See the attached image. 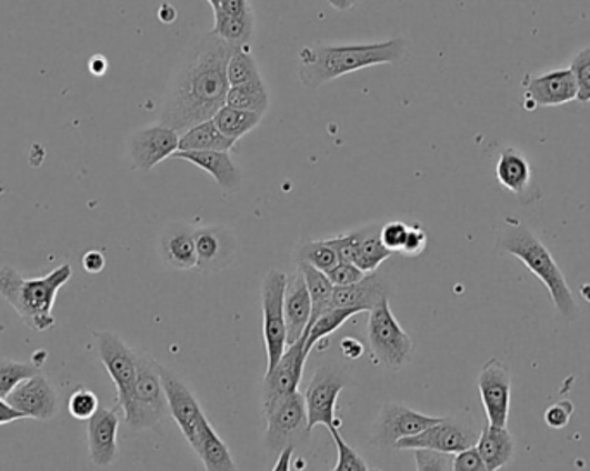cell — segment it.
<instances>
[{
  "label": "cell",
  "mask_w": 590,
  "mask_h": 471,
  "mask_svg": "<svg viewBox=\"0 0 590 471\" xmlns=\"http://www.w3.org/2000/svg\"><path fill=\"white\" fill-rule=\"evenodd\" d=\"M236 47L239 46L212 33L197 43L171 80L159 123L186 133L196 124L212 120L227 104V67Z\"/></svg>",
  "instance_id": "1"
},
{
  "label": "cell",
  "mask_w": 590,
  "mask_h": 471,
  "mask_svg": "<svg viewBox=\"0 0 590 471\" xmlns=\"http://www.w3.org/2000/svg\"><path fill=\"white\" fill-rule=\"evenodd\" d=\"M408 52L401 37L363 46H311L299 52V78L308 89H320L328 81L363 68L393 64Z\"/></svg>",
  "instance_id": "2"
},
{
  "label": "cell",
  "mask_w": 590,
  "mask_h": 471,
  "mask_svg": "<svg viewBox=\"0 0 590 471\" xmlns=\"http://www.w3.org/2000/svg\"><path fill=\"white\" fill-rule=\"evenodd\" d=\"M73 268L61 264L39 279H24L14 268H0V295L21 320L36 332H47L56 324L54 304L59 290L70 282Z\"/></svg>",
  "instance_id": "3"
},
{
  "label": "cell",
  "mask_w": 590,
  "mask_h": 471,
  "mask_svg": "<svg viewBox=\"0 0 590 471\" xmlns=\"http://www.w3.org/2000/svg\"><path fill=\"white\" fill-rule=\"evenodd\" d=\"M508 223H510V229L506 230L501 237L502 251L520 259L521 263L529 268L530 273L536 274L537 279L544 283L551 295L552 304L564 320H576L579 314L576 299L551 252L527 224L514 223V221H508Z\"/></svg>",
  "instance_id": "4"
},
{
  "label": "cell",
  "mask_w": 590,
  "mask_h": 471,
  "mask_svg": "<svg viewBox=\"0 0 590 471\" xmlns=\"http://www.w3.org/2000/svg\"><path fill=\"white\" fill-rule=\"evenodd\" d=\"M123 417L131 430L158 429L171 417L159 363L146 352L137 351L136 387Z\"/></svg>",
  "instance_id": "5"
},
{
  "label": "cell",
  "mask_w": 590,
  "mask_h": 471,
  "mask_svg": "<svg viewBox=\"0 0 590 471\" xmlns=\"http://www.w3.org/2000/svg\"><path fill=\"white\" fill-rule=\"evenodd\" d=\"M368 342L374 363L390 371H399L408 367L413 358V339L402 330L399 321L390 310L389 299L380 302L370 311L368 320Z\"/></svg>",
  "instance_id": "6"
},
{
  "label": "cell",
  "mask_w": 590,
  "mask_h": 471,
  "mask_svg": "<svg viewBox=\"0 0 590 471\" xmlns=\"http://www.w3.org/2000/svg\"><path fill=\"white\" fill-rule=\"evenodd\" d=\"M262 410L267 418V445L271 452L280 454L289 445L296 448L311 433L304 394L301 392L278 399Z\"/></svg>",
  "instance_id": "7"
},
{
  "label": "cell",
  "mask_w": 590,
  "mask_h": 471,
  "mask_svg": "<svg viewBox=\"0 0 590 471\" xmlns=\"http://www.w3.org/2000/svg\"><path fill=\"white\" fill-rule=\"evenodd\" d=\"M287 277L289 274L273 268L262 280V335H264V348H267V371L277 367L287 349L286 311H283Z\"/></svg>",
  "instance_id": "8"
},
{
  "label": "cell",
  "mask_w": 590,
  "mask_h": 471,
  "mask_svg": "<svg viewBox=\"0 0 590 471\" xmlns=\"http://www.w3.org/2000/svg\"><path fill=\"white\" fill-rule=\"evenodd\" d=\"M480 430L471 420H459L454 417H442L439 423L398 442L399 451H417V449H430V451L458 454L474 448L479 442Z\"/></svg>",
  "instance_id": "9"
},
{
  "label": "cell",
  "mask_w": 590,
  "mask_h": 471,
  "mask_svg": "<svg viewBox=\"0 0 590 471\" xmlns=\"http://www.w3.org/2000/svg\"><path fill=\"white\" fill-rule=\"evenodd\" d=\"M96 340L99 358L117 385V404L124 411L136 387L137 351L128 348L117 333L99 332L96 333Z\"/></svg>",
  "instance_id": "10"
},
{
  "label": "cell",
  "mask_w": 590,
  "mask_h": 471,
  "mask_svg": "<svg viewBox=\"0 0 590 471\" xmlns=\"http://www.w3.org/2000/svg\"><path fill=\"white\" fill-rule=\"evenodd\" d=\"M348 385L346 375L336 368L324 367L314 371L313 379L304 392L309 430L318 425L339 429L340 421L336 417L337 401H339L340 392Z\"/></svg>",
  "instance_id": "11"
},
{
  "label": "cell",
  "mask_w": 590,
  "mask_h": 471,
  "mask_svg": "<svg viewBox=\"0 0 590 471\" xmlns=\"http://www.w3.org/2000/svg\"><path fill=\"white\" fill-rule=\"evenodd\" d=\"M442 417L418 413L408 405L389 402L380 410L371 444L379 448H396L399 441L418 435L439 423Z\"/></svg>",
  "instance_id": "12"
},
{
  "label": "cell",
  "mask_w": 590,
  "mask_h": 471,
  "mask_svg": "<svg viewBox=\"0 0 590 471\" xmlns=\"http://www.w3.org/2000/svg\"><path fill=\"white\" fill-rule=\"evenodd\" d=\"M479 391L487 423L508 427L511 410V373L498 358L487 361L479 373Z\"/></svg>",
  "instance_id": "13"
},
{
  "label": "cell",
  "mask_w": 590,
  "mask_h": 471,
  "mask_svg": "<svg viewBox=\"0 0 590 471\" xmlns=\"http://www.w3.org/2000/svg\"><path fill=\"white\" fill-rule=\"evenodd\" d=\"M159 373H161L162 389L167 394L171 418L177 421V425L182 430L187 442L193 448L201 423L206 420L204 411H202L196 395L190 392L189 387L174 371L159 364Z\"/></svg>",
  "instance_id": "14"
},
{
  "label": "cell",
  "mask_w": 590,
  "mask_h": 471,
  "mask_svg": "<svg viewBox=\"0 0 590 471\" xmlns=\"http://www.w3.org/2000/svg\"><path fill=\"white\" fill-rule=\"evenodd\" d=\"M306 337L296 344L287 345L286 352L273 370L267 371L262 383V408L286 395L298 392L308 355L304 352Z\"/></svg>",
  "instance_id": "15"
},
{
  "label": "cell",
  "mask_w": 590,
  "mask_h": 471,
  "mask_svg": "<svg viewBox=\"0 0 590 471\" xmlns=\"http://www.w3.org/2000/svg\"><path fill=\"white\" fill-rule=\"evenodd\" d=\"M6 401L31 420L49 421L59 413L58 391L42 373H37L16 387Z\"/></svg>",
  "instance_id": "16"
},
{
  "label": "cell",
  "mask_w": 590,
  "mask_h": 471,
  "mask_svg": "<svg viewBox=\"0 0 590 471\" xmlns=\"http://www.w3.org/2000/svg\"><path fill=\"white\" fill-rule=\"evenodd\" d=\"M180 143V133L164 124L143 128L130 140V159L133 168L140 171H151L164 159L173 158Z\"/></svg>",
  "instance_id": "17"
},
{
  "label": "cell",
  "mask_w": 590,
  "mask_h": 471,
  "mask_svg": "<svg viewBox=\"0 0 590 471\" xmlns=\"http://www.w3.org/2000/svg\"><path fill=\"white\" fill-rule=\"evenodd\" d=\"M197 268L202 273H218L232 264L237 252V239L223 227H204L193 230Z\"/></svg>",
  "instance_id": "18"
},
{
  "label": "cell",
  "mask_w": 590,
  "mask_h": 471,
  "mask_svg": "<svg viewBox=\"0 0 590 471\" xmlns=\"http://www.w3.org/2000/svg\"><path fill=\"white\" fill-rule=\"evenodd\" d=\"M118 429H120V417L117 411L108 408H99L87 421L89 454L96 467L108 468L117 461Z\"/></svg>",
  "instance_id": "19"
},
{
  "label": "cell",
  "mask_w": 590,
  "mask_h": 471,
  "mask_svg": "<svg viewBox=\"0 0 590 471\" xmlns=\"http://www.w3.org/2000/svg\"><path fill=\"white\" fill-rule=\"evenodd\" d=\"M577 81L570 68L552 70L527 81V99L536 106H563L577 101Z\"/></svg>",
  "instance_id": "20"
},
{
  "label": "cell",
  "mask_w": 590,
  "mask_h": 471,
  "mask_svg": "<svg viewBox=\"0 0 590 471\" xmlns=\"http://www.w3.org/2000/svg\"><path fill=\"white\" fill-rule=\"evenodd\" d=\"M283 311H286L287 345H292L306 335L309 318H311V298H309L304 274L299 268L296 273L287 277Z\"/></svg>",
  "instance_id": "21"
},
{
  "label": "cell",
  "mask_w": 590,
  "mask_h": 471,
  "mask_svg": "<svg viewBox=\"0 0 590 471\" xmlns=\"http://www.w3.org/2000/svg\"><path fill=\"white\" fill-rule=\"evenodd\" d=\"M174 159L192 162L193 167L208 171L214 182L228 192H233L242 182V173L233 162L230 151H211V152H180L173 154Z\"/></svg>",
  "instance_id": "22"
},
{
  "label": "cell",
  "mask_w": 590,
  "mask_h": 471,
  "mask_svg": "<svg viewBox=\"0 0 590 471\" xmlns=\"http://www.w3.org/2000/svg\"><path fill=\"white\" fill-rule=\"evenodd\" d=\"M389 299L387 287L377 274H368L367 279L349 287L333 289V308H356L361 313H370L380 302Z\"/></svg>",
  "instance_id": "23"
},
{
  "label": "cell",
  "mask_w": 590,
  "mask_h": 471,
  "mask_svg": "<svg viewBox=\"0 0 590 471\" xmlns=\"http://www.w3.org/2000/svg\"><path fill=\"white\" fill-rule=\"evenodd\" d=\"M161 255L174 270L197 268L196 239L187 224H173L161 237Z\"/></svg>",
  "instance_id": "24"
},
{
  "label": "cell",
  "mask_w": 590,
  "mask_h": 471,
  "mask_svg": "<svg viewBox=\"0 0 590 471\" xmlns=\"http://www.w3.org/2000/svg\"><path fill=\"white\" fill-rule=\"evenodd\" d=\"M474 448L479 451L480 458L489 471H499L501 468L508 467L513 461L514 451H517L510 430L506 427L504 429L492 427L489 423L480 432L479 442Z\"/></svg>",
  "instance_id": "25"
},
{
  "label": "cell",
  "mask_w": 590,
  "mask_h": 471,
  "mask_svg": "<svg viewBox=\"0 0 590 471\" xmlns=\"http://www.w3.org/2000/svg\"><path fill=\"white\" fill-rule=\"evenodd\" d=\"M192 449L199 460L202 461V464H204L206 471H237L232 452L221 441L217 430L212 429L208 418L202 421L197 442Z\"/></svg>",
  "instance_id": "26"
},
{
  "label": "cell",
  "mask_w": 590,
  "mask_h": 471,
  "mask_svg": "<svg viewBox=\"0 0 590 471\" xmlns=\"http://www.w3.org/2000/svg\"><path fill=\"white\" fill-rule=\"evenodd\" d=\"M496 177L504 189L521 198L529 192L530 183H532V168L527 158L517 149H502L498 164H496Z\"/></svg>",
  "instance_id": "27"
},
{
  "label": "cell",
  "mask_w": 590,
  "mask_h": 471,
  "mask_svg": "<svg viewBox=\"0 0 590 471\" xmlns=\"http://www.w3.org/2000/svg\"><path fill=\"white\" fill-rule=\"evenodd\" d=\"M236 142L227 139L223 133L218 130L214 121L209 120L204 123L196 124V127L187 130L180 137L178 143V151L180 152H211V151H230L233 149Z\"/></svg>",
  "instance_id": "28"
},
{
  "label": "cell",
  "mask_w": 590,
  "mask_h": 471,
  "mask_svg": "<svg viewBox=\"0 0 590 471\" xmlns=\"http://www.w3.org/2000/svg\"><path fill=\"white\" fill-rule=\"evenodd\" d=\"M299 270L304 274L306 285H308L309 298H311V318H309L308 329L321 314L332 310L333 283L328 279L327 273L317 270L308 263H298Z\"/></svg>",
  "instance_id": "29"
},
{
  "label": "cell",
  "mask_w": 590,
  "mask_h": 471,
  "mask_svg": "<svg viewBox=\"0 0 590 471\" xmlns=\"http://www.w3.org/2000/svg\"><path fill=\"white\" fill-rule=\"evenodd\" d=\"M261 120L262 117L256 112L242 111V109L230 108L227 104L212 118L218 130L233 142L252 132L261 123Z\"/></svg>",
  "instance_id": "30"
},
{
  "label": "cell",
  "mask_w": 590,
  "mask_h": 471,
  "mask_svg": "<svg viewBox=\"0 0 590 471\" xmlns=\"http://www.w3.org/2000/svg\"><path fill=\"white\" fill-rule=\"evenodd\" d=\"M227 106L242 109V111L256 112L262 117L270 106V93H268L264 81L256 80L246 86L230 87L227 96Z\"/></svg>",
  "instance_id": "31"
},
{
  "label": "cell",
  "mask_w": 590,
  "mask_h": 471,
  "mask_svg": "<svg viewBox=\"0 0 590 471\" xmlns=\"http://www.w3.org/2000/svg\"><path fill=\"white\" fill-rule=\"evenodd\" d=\"M392 254L393 252H390L380 239L379 227H367L363 239L359 242L358 252H356L354 264L359 270L371 274L379 270L383 261Z\"/></svg>",
  "instance_id": "32"
},
{
  "label": "cell",
  "mask_w": 590,
  "mask_h": 471,
  "mask_svg": "<svg viewBox=\"0 0 590 471\" xmlns=\"http://www.w3.org/2000/svg\"><path fill=\"white\" fill-rule=\"evenodd\" d=\"M359 313H361V311L356 310V308H332V310L321 314V317L318 318L308 330H306V355L309 358V352L313 351V348H317L318 342L327 339L328 335H332V333L336 332V330H339L346 321L351 320L352 317H356V314Z\"/></svg>",
  "instance_id": "33"
},
{
  "label": "cell",
  "mask_w": 590,
  "mask_h": 471,
  "mask_svg": "<svg viewBox=\"0 0 590 471\" xmlns=\"http://www.w3.org/2000/svg\"><path fill=\"white\" fill-rule=\"evenodd\" d=\"M212 36L220 37L232 46H249L254 33V16L236 18L221 11H214V27Z\"/></svg>",
  "instance_id": "34"
},
{
  "label": "cell",
  "mask_w": 590,
  "mask_h": 471,
  "mask_svg": "<svg viewBox=\"0 0 590 471\" xmlns=\"http://www.w3.org/2000/svg\"><path fill=\"white\" fill-rule=\"evenodd\" d=\"M227 77L230 87L246 86L251 81L261 80V73H259L258 62L252 56L251 47H236L232 58L228 61Z\"/></svg>",
  "instance_id": "35"
},
{
  "label": "cell",
  "mask_w": 590,
  "mask_h": 471,
  "mask_svg": "<svg viewBox=\"0 0 590 471\" xmlns=\"http://www.w3.org/2000/svg\"><path fill=\"white\" fill-rule=\"evenodd\" d=\"M296 261L298 263H308L317 270L328 273L339 263L337 252L328 245L327 240H314V242L302 243L301 248L296 251Z\"/></svg>",
  "instance_id": "36"
},
{
  "label": "cell",
  "mask_w": 590,
  "mask_h": 471,
  "mask_svg": "<svg viewBox=\"0 0 590 471\" xmlns=\"http://www.w3.org/2000/svg\"><path fill=\"white\" fill-rule=\"evenodd\" d=\"M40 373L39 364L0 360V398L8 399L16 387Z\"/></svg>",
  "instance_id": "37"
},
{
  "label": "cell",
  "mask_w": 590,
  "mask_h": 471,
  "mask_svg": "<svg viewBox=\"0 0 590 471\" xmlns=\"http://www.w3.org/2000/svg\"><path fill=\"white\" fill-rule=\"evenodd\" d=\"M328 432H330L337 445V464L332 471H370L367 461L359 457L358 452L348 442L343 441L337 427L328 429Z\"/></svg>",
  "instance_id": "38"
},
{
  "label": "cell",
  "mask_w": 590,
  "mask_h": 471,
  "mask_svg": "<svg viewBox=\"0 0 590 471\" xmlns=\"http://www.w3.org/2000/svg\"><path fill=\"white\" fill-rule=\"evenodd\" d=\"M101 405H99V399L93 394L90 389L80 387L71 394L70 401H68V411L74 420L89 421L93 414L97 413Z\"/></svg>",
  "instance_id": "39"
},
{
  "label": "cell",
  "mask_w": 590,
  "mask_h": 471,
  "mask_svg": "<svg viewBox=\"0 0 590 471\" xmlns=\"http://www.w3.org/2000/svg\"><path fill=\"white\" fill-rule=\"evenodd\" d=\"M571 73L576 77L577 101L590 102V47H586L582 51L577 52L576 58L571 61Z\"/></svg>",
  "instance_id": "40"
},
{
  "label": "cell",
  "mask_w": 590,
  "mask_h": 471,
  "mask_svg": "<svg viewBox=\"0 0 590 471\" xmlns=\"http://www.w3.org/2000/svg\"><path fill=\"white\" fill-rule=\"evenodd\" d=\"M363 236L364 229L356 230V232L327 239V243L337 252L340 263H354L356 252H358L359 242Z\"/></svg>",
  "instance_id": "41"
},
{
  "label": "cell",
  "mask_w": 590,
  "mask_h": 471,
  "mask_svg": "<svg viewBox=\"0 0 590 471\" xmlns=\"http://www.w3.org/2000/svg\"><path fill=\"white\" fill-rule=\"evenodd\" d=\"M413 452L417 471H452V454L430 449H417Z\"/></svg>",
  "instance_id": "42"
},
{
  "label": "cell",
  "mask_w": 590,
  "mask_h": 471,
  "mask_svg": "<svg viewBox=\"0 0 590 471\" xmlns=\"http://www.w3.org/2000/svg\"><path fill=\"white\" fill-rule=\"evenodd\" d=\"M327 277L333 283V287H349L367 279L368 274L359 270L354 263H340L339 261L336 268L328 271Z\"/></svg>",
  "instance_id": "43"
},
{
  "label": "cell",
  "mask_w": 590,
  "mask_h": 471,
  "mask_svg": "<svg viewBox=\"0 0 590 471\" xmlns=\"http://www.w3.org/2000/svg\"><path fill=\"white\" fill-rule=\"evenodd\" d=\"M409 224L402 221H390L380 229V239L390 252H401L408 236Z\"/></svg>",
  "instance_id": "44"
},
{
  "label": "cell",
  "mask_w": 590,
  "mask_h": 471,
  "mask_svg": "<svg viewBox=\"0 0 590 471\" xmlns=\"http://www.w3.org/2000/svg\"><path fill=\"white\" fill-rule=\"evenodd\" d=\"M427 243H429L427 232L421 229L420 224H413V227H409L404 245H402L399 254L406 255V258H418V255L423 254Z\"/></svg>",
  "instance_id": "45"
},
{
  "label": "cell",
  "mask_w": 590,
  "mask_h": 471,
  "mask_svg": "<svg viewBox=\"0 0 590 471\" xmlns=\"http://www.w3.org/2000/svg\"><path fill=\"white\" fill-rule=\"evenodd\" d=\"M576 408L570 401H560L548 408L544 413L546 425L551 427L554 430L564 429L570 423L571 414H573Z\"/></svg>",
  "instance_id": "46"
},
{
  "label": "cell",
  "mask_w": 590,
  "mask_h": 471,
  "mask_svg": "<svg viewBox=\"0 0 590 471\" xmlns=\"http://www.w3.org/2000/svg\"><path fill=\"white\" fill-rule=\"evenodd\" d=\"M452 471H489L486 463L480 458L477 448L467 449V451L458 452L452 458Z\"/></svg>",
  "instance_id": "47"
},
{
  "label": "cell",
  "mask_w": 590,
  "mask_h": 471,
  "mask_svg": "<svg viewBox=\"0 0 590 471\" xmlns=\"http://www.w3.org/2000/svg\"><path fill=\"white\" fill-rule=\"evenodd\" d=\"M212 11H221L236 18H249L254 16V9L249 4V0H220V6Z\"/></svg>",
  "instance_id": "48"
},
{
  "label": "cell",
  "mask_w": 590,
  "mask_h": 471,
  "mask_svg": "<svg viewBox=\"0 0 590 471\" xmlns=\"http://www.w3.org/2000/svg\"><path fill=\"white\" fill-rule=\"evenodd\" d=\"M81 264L86 268L87 273H101L106 267L104 254L99 251H89L81 259Z\"/></svg>",
  "instance_id": "49"
},
{
  "label": "cell",
  "mask_w": 590,
  "mask_h": 471,
  "mask_svg": "<svg viewBox=\"0 0 590 471\" xmlns=\"http://www.w3.org/2000/svg\"><path fill=\"white\" fill-rule=\"evenodd\" d=\"M340 349H342L343 355L349 358V360H358L364 352L363 344L359 340L352 339V337L351 339H343Z\"/></svg>",
  "instance_id": "50"
},
{
  "label": "cell",
  "mask_w": 590,
  "mask_h": 471,
  "mask_svg": "<svg viewBox=\"0 0 590 471\" xmlns=\"http://www.w3.org/2000/svg\"><path fill=\"white\" fill-rule=\"evenodd\" d=\"M21 418L24 417L20 411H16L6 399L0 398V427L8 425L12 421L21 420Z\"/></svg>",
  "instance_id": "51"
},
{
  "label": "cell",
  "mask_w": 590,
  "mask_h": 471,
  "mask_svg": "<svg viewBox=\"0 0 590 471\" xmlns=\"http://www.w3.org/2000/svg\"><path fill=\"white\" fill-rule=\"evenodd\" d=\"M293 451H296L293 445H289V448L283 449V451L278 454L277 463H274L273 470L271 471H290Z\"/></svg>",
  "instance_id": "52"
},
{
  "label": "cell",
  "mask_w": 590,
  "mask_h": 471,
  "mask_svg": "<svg viewBox=\"0 0 590 471\" xmlns=\"http://www.w3.org/2000/svg\"><path fill=\"white\" fill-rule=\"evenodd\" d=\"M328 2H330V6H332L333 9H337V11L343 12L354 8L358 0H328Z\"/></svg>",
  "instance_id": "53"
},
{
  "label": "cell",
  "mask_w": 590,
  "mask_h": 471,
  "mask_svg": "<svg viewBox=\"0 0 590 471\" xmlns=\"http://www.w3.org/2000/svg\"><path fill=\"white\" fill-rule=\"evenodd\" d=\"M580 292H582V298L586 299V301L589 302L590 304V283H587V285H583Z\"/></svg>",
  "instance_id": "54"
},
{
  "label": "cell",
  "mask_w": 590,
  "mask_h": 471,
  "mask_svg": "<svg viewBox=\"0 0 590 471\" xmlns=\"http://www.w3.org/2000/svg\"><path fill=\"white\" fill-rule=\"evenodd\" d=\"M209 4H211L212 9H217L218 6H220V0H208Z\"/></svg>",
  "instance_id": "55"
}]
</instances>
